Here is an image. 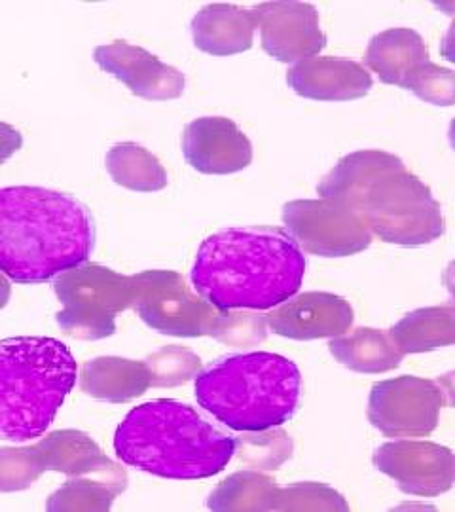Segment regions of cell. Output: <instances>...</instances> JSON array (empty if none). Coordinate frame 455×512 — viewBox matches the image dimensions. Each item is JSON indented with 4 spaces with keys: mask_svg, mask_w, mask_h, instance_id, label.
Masks as SVG:
<instances>
[{
    "mask_svg": "<svg viewBox=\"0 0 455 512\" xmlns=\"http://www.w3.org/2000/svg\"><path fill=\"white\" fill-rule=\"evenodd\" d=\"M306 256L279 228H226L205 239L192 285L219 311L273 310L300 291Z\"/></svg>",
    "mask_w": 455,
    "mask_h": 512,
    "instance_id": "obj_1",
    "label": "cell"
},
{
    "mask_svg": "<svg viewBox=\"0 0 455 512\" xmlns=\"http://www.w3.org/2000/svg\"><path fill=\"white\" fill-rule=\"evenodd\" d=\"M91 211L73 196L38 186L0 188V274L21 285L52 281L88 262Z\"/></svg>",
    "mask_w": 455,
    "mask_h": 512,
    "instance_id": "obj_2",
    "label": "cell"
},
{
    "mask_svg": "<svg viewBox=\"0 0 455 512\" xmlns=\"http://www.w3.org/2000/svg\"><path fill=\"white\" fill-rule=\"evenodd\" d=\"M321 198L351 207L372 234L401 247H421L444 236L446 222L429 186L383 150L342 158L317 186Z\"/></svg>",
    "mask_w": 455,
    "mask_h": 512,
    "instance_id": "obj_3",
    "label": "cell"
},
{
    "mask_svg": "<svg viewBox=\"0 0 455 512\" xmlns=\"http://www.w3.org/2000/svg\"><path fill=\"white\" fill-rule=\"evenodd\" d=\"M118 459L148 475L201 480L222 473L236 456V439L188 404L158 399L133 408L114 435Z\"/></svg>",
    "mask_w": 455,
    "mask_h": 512,
    "instance_id": "obj_4",
    "label": "cell"
},
{
    "mask_svg": "<svg viewBox=\"0 0 455 512\" xmlns=\"http://www.w3.org/2000/svg\"><path fill=\"white\" fill-rule=\"evenodd\" d=\"M300 395L298 366L268 351L224 357L196 376L201 408L239 433L281 427L298 410Z\"/></svg>",
    "mask_w": 455,
    "mask_h": 512,
    "instance_id": "obj_5",
    "label": "cell"
},
{
    "mask_svg": "<svg viewBox=\"0 0 455 512\" xmlns=\"http://www.w3.org/2000/svg\"><path fill=\"white\" fill-rule=\"evenodd\" d=\"M76 384L71 349L55 338L0 340V439H38Z\"/></svg>",
    "mask_w": 455,
    "mask_h": 512,
    "instance_id": "obj_6",
    "label": "cell"
},
{
    "mask_svg": "<svg viewBox=\"0 0 455 512\" xmlns=\"http://www.w3.org/2000/svg\"><path fill=\"white\" fill-rule=\"evenodd\" d=\"M54 291L63 304V310L55 315L57 325L78 340L112 336L116 315L131 308L133 302L131 277L88 262L57 275Z\"/></svg>",
    "mask_w": 455,
    "mask_h": 512,
    "instance_id": "obj_7",
    "label": "cell"
},
{
    "mask_svg": "<svg viewBox=\"0 0 455 512\" xmlns=\"http://www.w3.org/2000/svg\"><path fill=\"white\" fill-rule=\"evenodd\" d=\"M133 302L146 327L177 338L215 336L224 311L188 291L181 274L171 270H146L131 275Z\"/></svg>",
    "mask_w": 455,
    "mask_h": 512,
    "instance_id": "obj_8",
    "label": "cell"
},
{
    "mask_svg": "<svg viewBox=\"0 0 455 512\" xmlns=\"http://www.w3.org/2000/svg\"><path fill=\"white\" fill-rule=\"evenodd\" d=\"M283 224L300 249L315 256L342 258L370 247L372 232L363 219L336 200H296L283 207Z\"/></svg>",
    "mask_w": 455,
    "mask_h": 512,
    "instance_id": "obj_9",
    "label": "cell"
},
{
    "mask_svg": "<svg viewBox=\"0 0 455 512\" xmlns=\"http://www.w3.org/2000/svg\"><path fill=\"white\" fill-rule=\"evenodd\" d=\"M444 391L418 376L383 380L372 387L368 420L385 437H427L438 425Z\"/></svg>",
    "mask_w": 455,
    "mask_h": 512,
    "instance_id": "obj_10",
    "label": "cell"
},
{
    "mask_svg": "<svg viewBox=\"0 0 455 512\" xmlns=\"http://www.w3.org/2000/svg\"><path fill=\"white\" fill-rule=\"evenodd\" d=\"M372 461L380 473L397 482L404 494L437 497L454 486V454L450 448L435 442H385L376 450Z\"/></svg>",
    "mask_w": 455,
    "mask_h": 512,
    "instance_id": "obj_11",
    "label": "cell"
},
{
    "mask_svg": "<svg viewBox=\"0 0 455 512\" xmlns=\"http://www.w3.org/2000/svg\"><path fill=\"white\" fill-rule=\"evenodd\" d=\"M264 52L281 63H298L319 54L327 37L310 2H262L253 8Z\"/></svg>",
    "mask_w": 455,
    "mask_h": 512,
    "instance_id": "obj_12",
    "label": "cell"
},
{
    "mask_svg": "<svg viewBox=\"0 0 455 512\" xmlns=\"http://www.w3.org/2000/svg\"><path fill=\"white\" fill-rule=\"evenodd\" d=\"M182 154L200 173L232 175L251 165L253 145L232 120L203 116L184 129Z\"/></svg>",
    "mask_w": 455,
    "mask_h": 512,
    "instance_id": "obj_13",
    "label": "cell"
},
{
    "mask_svg": "<svg viewBox=\"0 0 455 512\" xmlns=\"http://www.w3.org/2000/svg\"><path fill=\"white\" fill-rule=\"evenodd\" d=\"M93 59L105 73L126 84L133 95L148 101H171L184 93V74L139 46L112 42L95 48Z\"/></svg>",
    "mask_w": 455,
    "mask_h": 512,
    "instance_id": "obj_14",
    "label": "cell"
},
{
    "mask_svg": "<svg viewBox=\"0 0 455 512\" xmlns=\"http://www.w3.org/2000/svg\"><path fill=\"white\" fill-rule=\"evenodd\" d=\"M266 323L273 334L291 340L334 338L353 325V308L336 294H294L266 315Z\"/></svg>",
    "mask_w": 455,
    "mask_h": 512,
    "instance_id": "obj_15",
    "label": "cell"
},
{
    "mask_svg": "<svg viewBox=\"0 0 455 512\" xmlns=\"http://www.w3.org/2000/svg\"><path fill=\"white\" fill-rule=\"evenodd\" d=\"M292 92L313 101H353L372 90V76L363 65L342 57H310L287 73Z\"/></svg>",
    "mask_w": 455,
    "mask_h": 512,
    "instance_id": "obj_16",
    "label": "cell"
},
{
    "mask_svg": "<svg viewBox=\"0 0 455 512\" xmlns=\"http://www.w3.org/2000/svg\"><path fill=\"white\" fill-rule=\"evenodd\" d=\"M255 31L253 10H243L236 4H209L192 19V37L196 48L217 57L251 50Z\"/></svg>",
    "mask_w": 455,
    "mask_h": 512,
    "instance_id": "obj_17",
    "label": "cell"
},
{
    "mask_svg": "<svg viewBox=\"0 0 455 512\" xmlns=\"http://www.w3.org/2000/svg\"><path fill=\"white\" fill-rule=\"evenodd\" d=\"M364 61L383 84L402 88L421 65L429 63V50L414 29L397 27L370 40Z\"/></svg>",
    "mask_w": 455,
    "mask_h": 512,
    "instance_id": "obj_18",
    "label": "cell"
},
{
    "mask_svg": "<svg viewBox=\"0 0 455 512\" xmlns=\"http://www.w3.org/2000/svg\"><path fill=\"white\" fill-rule=\"evenodd\" d=\"M80 387L84 393L99 401L129 403L145 395L150 387V368L141 361L99 357L88 361L82 368Z\"/></svg>",
    "mask_w": 455,
    "mask_h": 512,
    "instance_id": "obj_19",
    "label": "cell"
},
{
    "mask_svg": "<svg viewBox=\"0 0 455 512\" xmlns=\"http://www.w3.org/2000/svg\"><path fill=\"white\" fill-rule=\"evenodd\" d=\"M328 349L340 365L363 374L389 372L404 359V353L389 332L368 327L334 336Z\"/></svg>",
    "mask_w": 455,
    "mask_h": 512,
    "instance_id": "obj_20",
    "label": "cell"
},
{
    "mask_svg": "<svg viewBox=\"0 0 455 512\" xmlns=\"http://www.w3.org/2000/svg\"><path fill=\"white\" fill-rule=\"evenodd\" d=\"M42 471L86 476L109 465L99 446L82 431H55L33 446Z\"/></svg>",
    "mask_w": 455,
    "mask_h": 512,
    "instance_id": "obj_21",
    "label": "cell"
},
{
    "mask_svg": "<svg viewBox=\"0 0 455 512\" xmlns=\"http://www.w3.org/2000/svg\"><path fill=\"white\" fill-rule=\"evenodd\" d=\"M128 486V476L110 461L103 469L86 476H74L50 501L48 511H109L116 495Z\"/></svg>",
    "mask_w": 455,
    "mask_h": 512,
    "instance_id": "obj_22",
    "label": "cell"
},
{
    "mask_svg": "<svg viewBox=\"0 0 455 512\" xmlns=\"http://www.w3.org/2000/svg\"><path fill=\"white\" fill-rule=\"evenodd\" d=\"M404 355L425 353L452 346L455 338V311L452 306L412 311L389 330Z\"/></svg>",
    "mask_w": 455,
    "mask_h": 512,
    "instance_id": "obj_23",
    "label": "cell"
},
{
    "mask_svg": "<svg viewBox=\"0 0 455 512\" xmlns=\"http://www.w3.org/2000/svg\"><path fill=\"white\" fill-rule=\"evenodd\" d=\"M107 171L114 183L133 192H158L169 183L164 165L135 143H120L110 148Z\"/></svg>",
    "mask_w": 455,
    "mask_h": 512,
    "instance_id": "obj_24",
    "label": "cell"
},
{
    "mask_svg": "<svg viewBox=\"0 0 455 512\" xmlns=\"http://www.w3.org/2000/svg\"><path fill=\"white\" fill-rule=\"evenodd\" d=\"M277 484L270 476L256 471H239L220 482L209 495V509L217 512L273 511Z\"/></svg>",
    "mask_w": 455,
    "mask_h": 512,
    "instance_id": "obj_25",
    "label": "cell"
},
{
    "mask_svg": "<svg viewBox=\"0 0 455 512\" xmlns=\"http://www.w3.org/2000/svg\"><path fill=\"white\" fill-rule=\"evenodd\" d=\"M273 511H349L342 495L327 484L298 482L289 488H279Z\"/></svg>",
    "mask_w": 455,
    "mask_h": 512,
    "instance_id": "obj_26",
    "label": "cell"
},
{
    "mask_svg": "<svg viewBox=\"0 0 455 512\" xmlns=\"http://www.w3.org/2000/svg\"><path fill=\"white\" fill-rule=\"evenodd\" d=\"M150 385L154 387H177L196 378L201 372L200 357L188 349L167 346L148 357Z\"/></svg>",
    "mask_w": 455,
    "mask_h": 512,
    "instance_id": "obj_27",
    "label": "cell"
},
{
    "mask_svg": "<svg viewBox=\"0 0 455 512\" xmlns=\"http://www.w3.org/2000/svg\"><path fill=\"white\" fill-rule=\"evenodd\" d=\"M241 446V459L243 463L251 465L253 469H277L281 463L291 458V437L281 429H268L260 433H251L237 442Z\"/></svg>",
    "mask_w": 455,
    "mask_h": 512,
    "instance_id": "obj_28",
    "label": "cell"
},
{
    "mask_svg": "<svg viewBox=\"0 0 455 512\" xmlns=\"http://www.w3.org/2000/svg\"><path fill=\"white\" fill-rule=\"evenodd\" d=\"M408 92L416 93L421 101L437 105V107H452L455 99L454 73L450 69H442L435 63L421 65L402 86Z\"/></svg>",
    "mask_w": 455,
    "mask_h": 512,
    "instance_id": "obj_29",
    "label": "cell"
},
{
    "mask_svg": "<svg viewBox=\"0 0 455 512\" xmlns=\"http://www.w3.org/2000/svg\"><path fill=\"white\" fill-rule=\"evenodd\" d=\"M44 471L31 448H0V492H19L37 482Z\"/></svg>",
    "mask_w": 455,
    "mask_h": 512,
    "instance_id": "obj_30",
    "label": "cell"
},
{
    "mask_svg": "<svg viewBox=\"0 0 455 512\" xmlns=\"http://www.w3.org/2000/svg\"><path fill=\"white\" fill-rule=\"evenodd\" d=\"M266 315L224 311V321L215 338L228 346H255L266 340Z\"/></svg>",
    "mask_w": 455,
    "mask_h": 512,
    "instance_id": "obj_31",
    "label": "cell"
},
{
    "mask_svg": "<svg viewBox=\"0 0 455 512\" xmlns=\"http://www.w3.org/2000/svg\"><path fill=\"white\" fill-rule=\"evenodd\" d=\"M23 145V137L18 129L0 122V164L10 160Z\"/></svg>",
    "mask_w": 455,
    "mask_h": 512,
    "instance_id": "obj_32",
    "label": "cell"
},
{
    "mask_svg": "<svg viewBox=\"0 0 455 512\" xmlns=\"http://www.w3.org/2000/svg\"><path fill=\"white\" fill-rule=\"evenodd\" d=\"M10 294H12L10 283H8V279L4 275L0 274V308H4L8 304Z\"/></svg>",
    "mask_w": 455,
    "mask_h": 512,
    "instance_id": "obj_33",
    "label": "cell"
}]
</instances>
